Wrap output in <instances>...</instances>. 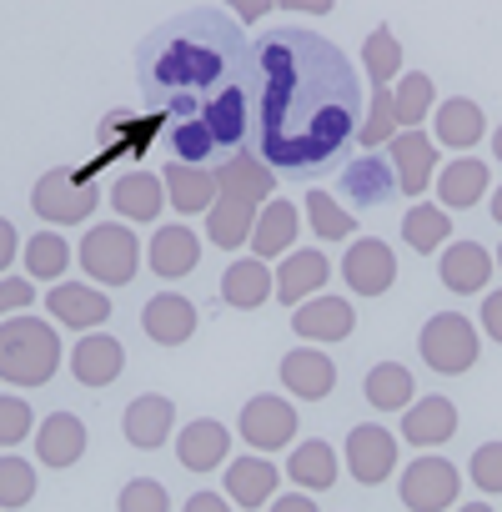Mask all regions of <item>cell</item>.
Instances as JSON below:
<instances>
[{
    "instance_id": "19",
    "label": "cell",
    "mask_w": 502,
    "mask_h": 512,
    "mask_svg": "<svg viewBox=\"0 0 502 512\" xmlns=\"http://www.w3.org/2000/svg\"><path fill=\"white\" fill-rule=\"evenodd\" d=\"M277 297V272L262 262V256H246V262H231L221 272V302L236 312H257Z\"/></svg>"
},
{
    "instance_id": "25",
    "label": "cell",
    "mask_w": 502,
    "mask_h": 512,
    "mask_svg": "<svg viewBox=\"0 0 502 512\" xmlns=\"http://www.w3.org/2000/svg\"><path fill=\"white\" fill-rule=\"evenodd\" d=\"M327 277H332V262L322 251H292L287 262L277 267V302L302 307L307 297H317L327 287Z\"/></svg>"
},
{
    "instance_id": "39",
    "label": "cell",
    "mask_w": 502,
    "mask_h": 512,
    "mask_svg": "<svg viewBox=\"0 0 502 512\" xmlns=\"http://www.w3.org/2000/svg\"><path fill=\"white\" fill-rule=\"evenodd\" d=\"M66 267H71V246H66L61 231H36V236L26 241V272H31L36 282H56Z\"/></svg>"
},
{
    "instance_id": "18",
    "label": "cell",
    "mask_w": 502,
    "mask_h": 512,
    "mask_svg": "<svg viewBox=\"0 0 502 512\" xmlns=\"http://www.w3.org/2000/svg\"><path fill=\"white\" fill-rule=\"evenodd\" d=\"M352 327H357V312H352V302H342V297H307L302 307H297V317H292V332L302 337V342H347L352 337Z\"/></svg>"
},
{
    "instance_id": "16",
    "label": "cell",
    "mask_w": 502,
    "mask_h": 512,
    "mask_svg": "<svg viewBox=\"0 0 502 512\" xmlns=\"http://www.w3.org/2000/svg\"><path fill=\"white\" fill-rule=\"evenodd\" d=\"M282 387L292 392V397H302V402H322L332 387H337V362L322 352V347H297V352H287L282 357Z\"/></svg>"
},
{
    "instance_id": "12",
    "label": "cell",
    "mask_w": 502,
    "mask_h": 512,
    "mask_svg": "<svg viewBox=\"0 0 502 512\" xmlns=\"http://www.w3.org/2000/svg\"><path fill=\"white\" fill-rule=\"evenodd\" d=\"M216 181H221V196H236V201H251V206H267L277 196V171L257 156V151H231L221 166H216Z\"/></svg>"
},
{
    "instance_id": "15",
    "label": "cell",
    "mask_w": 502,
    "mask_h": 512,
    "mask_svg": "<svg viewBox=\"0 0 502 512\" xmlns=\"http://www.w3.org/2000/svg\"><path fill=\"white\" fill-rule=\"evenodd\" d=\"M492 267L497 262H492L487 246H477V241H447L442 246V262H437V277H442L447 292L472 297V292H482L492 282Z\"/></svg>"
},
{
    "instance_id": "5",
    "label": "cell",
    "mask_w": 502,
    "mask_h": 512,
    "mask_svg": "<svg viewBox=\"0 0 502 512\" xmlns=\"http://www.w3.org/2000/svg\"><path fill=\"white\" fill-rule=\"evenodd\" d=\"M76 256H81V272H86L91 282H101V287H126V282L136 277V267H141V241H136L131 226L101 221V226L86 231V241H81Z\"/></svg>"
},
{
    "instance_id": "43",
    "label": "cell",
    "mask_w": 502,
    "mask_h": 512,
    "mask_svg": "<svg viewBox=\"0 0 502 512\" xmlns=\"http://www.w3.org/2000/svg\"><path fill=\"white\" fill-rule=\"evenodd\" d=\"M36 497V462L26 457H0V507H26Z\"/></svg>"
},
{
    "instance_id": "51",
    "label": "cell",
    "mask_w": 502,
    "mask_h": 512,
    "mask_svg": "<svg viewBox=\"0 0 502 512\" xmlns=\"http://www.w3.org/2000/svg\"><path fill=\"white\" fill-rule=\"evenodd\" d=\"M482 332H487L492 342H502V292H492V297L482 302Z\"/></svg>"
},
{
    "instance_id": "6",
    "label": "cell",
    "mask_w": 502,
    "mask_h": 512,
    "mask_svg": "<svg viewBox=\"0 0 502 512\" xmlns=\"http://www.w3.org/2000/svg\"><path fill=\"white\" fill-rule=\"evenodd\" d=\"M96 206H101L96 181L81 176V171H66V166L46 171V176L36 181V191H31V211H36L41 221H51V226H76V221H86Z\"/></svg>"
},
{
    "instance_id": "35",
    "label": "cell",
    "mask_w": 502,
    "mask_h": 512,
    "mask_svg": "<svg viewBox=\"0 0 502 512\" xmlns=\"http://www.w3.org/2000/svg\"><path fill=\"white\" fill-rule=\"evenodd\" d=\"M367 402L377 412H407L417 402V377L402 362H377L367 372Z\"/></svg>"
},
{
    "instance_id": "46",
    "label": "cell",
    "mask_w": 502,
    "mask_h": 512,
    "mask_svg": "<svg viewBox=\"0 0 502 512\" xmlns=\"http://www.w3.org/2000/svg\"><path fill=\"white\" fill-rule=\"evenodd\" d=\"M36 412L21 402V397H0V447H16V442H26L31 432H36V422H31Z\"/></svg>"
},
{
    "instance_id": "28",
    "label": "cell",
    "mask_w": 502,
    "mask_h": 512,
    "mask_svg": "<svg viewBox=\"0 0 502 512\" xmlns=\"http://www.w3.org/2000/svg\"><path fill=\"white\" fill-rule=\"evenodd\" d=\"M457 432V407L447 397H417L407 412H402V437L412 447H442L447 437Z\"/></svg>"
},
{
    "instance_id": "20",
    "label": "cell",
    "mask_w": 502,
    "mask_h": 512,
    "mask_svg": "<svg viewBox=\"0 0 502 512\" xmlns=\"http://www.w3.org/2000/svg\"><path fill=\"white\" fill-rule=\"evenodd\" d=\"M121 367H126V347H121L111 332H91V337H81L76 352H71V377H76L81 387H111V382L121 377Z\"/></svg>"
},
{
    "instance_id": "4",
    "label": "cell",
    "mask_w": 502,
    "mask_h": 512,
    "mask_svg": "<svg viewBox=\"0 0 502 512\" xmlns=\"http://www.w3.org/2000/svg\"><path fill=\"white\" fill-rule=\"evenodd\" d=\"M61 367V337L41 317H6L0 322V382L11 387H46Z\"/></svg>"
},
{
    "instance_id": "36",
    "label": "cell",
    "mask_w": 502,
    "mask_h": 512,
    "mask_svg": "<svg viewBox=\"0 0 502 512\" xmlns=\"http://www.w3.org/2000/svg\"><path fill=\"white\" fill-rule=\"evenodd\" d=\"M287 477L302 487V492H327L337 482V452L312 437V442H297V452L287 457Z\"/></svg>"
},
{
    "instance_id": "52",
    "label": "cell",
    "mask_w": 502,
    "mask_h": 512,
    "mask_svg": "<svg viewBox=\"0 0 502 512\" xmlns=\"http://www.w3.org/2000/svg\"><path fill=\"white\" fill-rule=\"evenodd\" d=\"M282 11H302V16H327L337 0H277Z\"/></svg>"
},
{
    "instance_id": "34",
    "label": "cell",
    "mask_w": 502,
    "mask_h": 512,
    "mask_svg": "<svg viewBox=\"0 0 502 512\" xmlns=\"http://www.w3.org/2000/svg\"><path fill=\"white\" fill-rule=\"evenodd\" d=\"M297 231H302L297 206L272 196V201L262 206V216H257V231H251V251H257L262 262H272V256H282V251L297 241Z\"/></svg>"
},
{
    "instance_id": "29",
    "label": "cell",
    "mask_w": 502,
    "mask_h": 512,
    "mask_svg": "<svg viewBox=\"0 0 502 512\" xmlns=\"http://www.w3.org/2000/svg\"><path fill=\"white\" fill-rule=\"evenodd\" d=\"M226 452H231V432L221 422H211V417H201V422L176 432V457H181L186 472H211V467L226 462Z\"/></svg>"
},
{
    "instance_id": "50",
    "label": "cell",
    "mask_w": 502,
    "mask_h": 512,
    "mask_svg": "<svg viewBox=\"0 0 502 512\" xmlns=\"http://www.w3.org/2000/svg\"><path fill=\"white\" fill-rule=\"evenodd\" d=\"M181 512H231V497L226 492H196V497H186Z\"/></svg>"
},
{
    "instance_id": "42",
    "label": "cell",
    "mask_w": 502,
    "mask_h": 512,
    "mask_svg": "<svg viewBox=\"0 0 502 512\" xmlns=\"http://www.w3.org/2000/svg\"><path fill=\"white\" fill-rule=\"evenodd\" d=\"M397 131H402V121H397L392 86H372V101H367V116H362V126H357V141H362V146H382V141H392Z\"/></svg>"
},
{
    "instance_id": "31",
    "label": "cell",
    "mask_w": 502,
    "mask_h": 512,
    "mask_svg": "<svg viewBox=\"0 0 502 512\" xmlns=\"http://www.w3.org/2000/svg\"><path fill=\"white\" fill-rule=\"evenodd\" d=\"M482 131H487V116H482V106H477L472 96H452V101H442V106H437L432 141L442 136V146L467 151V146H477V141H482Z\"/></svg>"
},
{
    "instance_id": "11",
    "label": "cell",
    "mask_w": 502,
    "mask_h": 512,
    "mask_svg": "<svg viewBox=\"0 0 502 512\" xmlns=\"http://www.w3.org/2000/svg\"><path fill=\"white\" fill-rule=\"evenodd\" d=\"M347 467L362 487H377L397 472V437L377 422H362L347 432Z\"/></svg>"
},
{
    "instance_id": "14",
    "label": "cell",
    "mask_w": 502,
    "mask_h": 512,
    "mask_svg": "<svg viewBox=\"0 0 502 512\" xmlns=\"http://www.w3.org/2000/svg\"><path fill=\"white\" fill-rule=\"evenodd\" d=\"M392 171H397V191L402 196H422L437 181V141L422 131H397L392 136Z\"/></svg>"
},
{
    "instance_id": "33",
    "label": "cell",
    "mask_w": 502,
    "mask_h": 512,
    "mask_svg": "<svg viewBox=\"0 0 502 512\" xmlns=\"http://www.w3.org/2000/svg\"><path fill=\"white\" fill-rule=\"evenodd\" d=\"M487 176H492V171H487L477 156H457V161L442 166V176H437V206H447V211L477 206L482 191H487Z\"/></svg>"
},
{
    "instance_id": "32",
    "label": "cell",
    "mask_w": 502,
    "mask_h": 512,
    "mask_svg": "<svg viewBox=\"0 0 502 512\" xmlns=\"http://www.w3.org/2000/svg\"><path fill=\"white\" fill-rule=\"evenodd\" d=\"M337 181H342V196H347L352 206H382V201L397 191V171H392V161H382V156L352 161Z\"/></svg>"
},
{
    "instance_id": "41",
    "label": "cell",
    "mask_w": 502,
    "mask_h": 512,
    "mask_svg": "<svg viewBox=\"0 0 502 512\" xmlns=\"http://www.w3.org/2000/svg\"><path fill=\"white\" fill-rule=\"evenodd\" d=\"M432 96H437V91H432V76H427V71H407V76H402V86L392 91L402 131H417V126H422V116L437 106Z\"/></svg>"
},
{
    "instance_id": "38",
    "label": "cell",
    "mask_w": 502,
    "mask_h": 512,
    "mask_svg": "<svg viewBox=\"0 0 502 512\" xmlns=\"http://www.w3.org/2000/svg\"><path fill=\"white\" fill-rule=\"evenodd\" d=\"M362 71L372 76V86H392L402 76V41L392 36V26H377L362 41Z\"/></svg>"
},
{
    "instance_id": "56",
    "label": "cell",
    "mask_w": 502,
    "mask_h": 512,
    "mask_svg": "<svg viewBox=\"0 0 502 512\" xmlns=\"http://www.w3.org/2000/svg\"><path fill=\"white\" fill-rule=\"evenodd\" d=\"M457 512H492L487 502H467V507H457Z\"/></svg>"
},
{
    "instance_id": "1",
    "label": "cell",
    "mask_w": 502,
    "mask_h": 512,
    "mask_svg": "<svg viewBox=\"0 0 502 512\" xmlns=\"http://www.w3.org/2000/svg\"><path fill=\"white\" fill-rule=\"evenodd\" d=\"M251 151L272 171L317 176L342 161L362 126V81L342 46L317 31L282 26L251 41Z\"/></svg>"
},
{
    "instance_id": "45",
    "label": "cell",
    "mask_w": 502,
    "mask_h": 512,
    "mask_svg": "<svg viewBox=\"0 0 502 512\" xmlns=\"http://www.w3.org/2000/svg\"><path fill=\"white\" fill-rule=\"evenodd\" d=\"M467 472H472V482H477L482 492L502 497V442H482V447L467 457Z\"/></svg>"
},
{
    "instance_id": "2",
    "label": "cell",
    "mask_w": 502,
    "mask_h": 512,
    "mask_svg": "<svg viewBox=\"0 0 502 512\" xmlns=\"http://www.w3.org/2000/svg\"><path fill=\"white\" fill-rule=\"evenodd\" d=\"M246 56L251 46L241 41V21L206 6L181 11L136 46V86L156 111L186 116L216 91L236 86L246 76Z\"/></svg>"
},
{
    "instance_id": "49",
    "label": "cell",
    "mask_w": 502,
    "mask_h": 512,
    "mask_svg": "<svg viewBox=\"0 0 502 512\" xmlns=\"http://www.w3.org/2000/svg\"><path fill=\"white\" fill-rule=\"evenodd\" d=\"M16 251H21V236H16V226L0 216V277H6V267L16 262Z\"/></svg>"
},
{
    "instance_id": "21",
    "label": "cell",
    "mask_w": 502,
    "mask_h": 512,
    "mask_svg": "<svg viewBox=\"0 0 502 512\" xmlns=\"http://www.w3.org/2000/svg\"><path fill=\"white\" fill-rule=\"evenodd\" d=\"M141 327H146V337H151L156 347H181V342L196 332V302L181 297V292H161V297L146 302Z\"/></svg>"
},
{
    "instance_id": "57",
    "label": "cell",
    "mask_w": 502,
    "mask_h": 512,
    "mask_svg": "<svg viewBox=\"0 0 502 512\" xmlns=\"http://www.w3.org/2000/svg\"><path fill=\"white\" fill-rule=\"evenodd\" d=\"M497 267H502V246H497Z\"/></svg>"
},
{
    "instance_id": "22",
    "label": "cell",
    "mask_w": 502,
    "mask_h": 512,
    "mask_svg": "<svg viewBox=\"0 0 502 512\" xmlns=\"http://www.w3.org/2000/svg\"><path fill=\"white\" fill-rule=\"evenodd\" d=\"M171 427H176V407H171V397H161V392L136 397V402L126 407V417H121L126 442L141 447V452H156V447L171 437Z\"/></svg>"
},
{
    "instance_id": "30",
    "label": "cell",
    "mask_w": 502,
    "mask_h": 512,
    "mask_svg": "<svg viewBox=\"0 0 502 512\" xmlns=\"http://www.w3.org/2000/svg\"><path fill=\"white\" fill-rule=\"evenodd\" d=\"M226 497L241 507H262L277 497V462L272 457H236L226 467Z\"/></svg>"
},
{
    "instance_id": "26",
    "label": "cell",
    "mask_w": 502,
    "mask_h": 512,
    "mask_svg": "<svg viewBox=\"0 0 502 512\" xmlns=\"http://www.w3.org/2000/svg\"><path fill=\"white\" fill-rule=\"evenodd\" d=\"M257 216H262V206L236 201V196H216V206L206 211V241L221 246V251H241V246H251Z\"/></svg>"
},
{
    "instance_id": "27",
    "label": "cell",
    "mask_w": 502,
    "mask_h": 512,
    "mask_svg": "<svg viewBox=\"0 0 502 512\" xmlns=\"http://www.w3.org/2000/svg\"><path fill=\"white\" fill-rule=\"evenodd\" d=\"M111 206H116V216H126V221H156L161 206H171V201H166V181L151 176V171H126V176H116V186H111Z\"/></svg>"
},
{
    "instance_id": "44",
    "label": "cell",
    "mask_w": 502,
    "mask_h": 512,
    "mask_svg": "<svg viewBox=\"0 0 502 512\" xmlns=\"http://www.w3.org/2000/svg\"><path fill=\"white\" fill-rule=\"evenodd\" d=\"M116 507H121V512H171V497H166V487H161L156 477H131V482L121 487Z\"/></svg>"
},
{
    "instance_id": "47",
    "label": "cell",
    "mask_w": 502,
    "mask_h": 512,
    "mask_svg": "<svg viewBox=\"0 0 502 512\" xmlns=\"http://www.w3.org/2000/svg\"><path fill=\"white\" fill-rule=\"evenodd\" d=\"M31 302H36L31 277H0V322H6V317H21Z\"/></svg>"
},
{
    "instance_id": "7",
    "label": "cell",
    "mask_w": 502,
    "mask_h": 512,
    "mask_svg": "<svg viewBox=\"0 0 502 512\" xmlns=\"http://www.w3.org/2000/svg\"><path fill=\"white\" fill-rule=\"evenodd\" d=\"M417 347H422V362H427L432 372H442V377H462V372L477 367V327H472L462 312H437V317H427Z\"/></svg>"
},
{
    "instance_id": "53",
    "label": "cell",
    "mask_w": 502,
    "mask_h": 512,
    "mask_svg": "<svg viewBox=\"0 0 502 512\" xmlns=\"http://www.w3.org/2000/svg\"><path fill=\"white\" fill-rule=\"evenodd\" d=\"M272 512H317V502H312V497H302V492H287V497H277V502H272Z\"/></svg>"
},
{
    "instance_id": "3",
    "label": "cell",
    "mask_w": 502,
    "mask_h": 512,
    "mask_svg": "<svg viewBox=\"0 0 502 512\" xmlns=\"http://www.w3.org/2000/svg\"><path fill=\"white\" fill-rule=\"evenodd\" d=\"M241 136H251V91H246V76H241L236 86L216 91L211 101H201L196 111L171 116V126H166V151H171V161L211 166V156L236 151Z\"/></svg>"
},
{
    "instance_id": "55",
    "label": "cell",
    "mask_w": 502,
    "mask_h": 512,
    "mask_svg": "<svg viewBox=\"0 0 502 512\" xmlns=\"http://www.w3.org/2000/svg\"><path fill=\"white\" fill-rule=\"evenodd\" d=\"M492 156L502 161V126H497V136H492Z\"/></svg>"
},
{
    "instance_id": "8",
    "label": "cell",
    "mask_w": 502,
    "mask_h": 512,
    "mask_svg": "<svg viewBox=\"0 0 502 512\" xmlns=\"http://www.w3.org/2000/svg\"><path fill=\"white\" fill-rule=\"evenodd\" d=\"M236 427H241V442H246V447L282 452V447L297 437V412H292V402H282L277 392H257V397L241 407Z\"/></svg>"
},
{
    "instance_id": "13",
    "label": "cell",
    "mask_w": 502,
    "mask_h": 512,
    "mask_svg": "<svg viewBox=\"0 0 502 512\" xmlns=\"http://www.w3.org/2000/svg\"><path fill=\"white\" fill-rule=\"evenodd\" d=\"M46 312H51V322H61V327H71V332H96V327H106V317H111V297H106L101 287L56 282L51 297H46Z\"/></svg>"
},
{
    "instance_id": "17",
    "label": "cell",
    "mask_w": 502,
    "mask_h": 512,
    "mask_svg": "<svg viewBox=\"0 0 502 512\" xmlns=\"http://www.w3.org/2000/svg\"><path fill=\"white\" fill-rule=\"evenodd\" d=\"M221 196V181H216V166H196V161H171L166 166V201L181 211V216H206Z\"/></svg>"
},
{
    "instance_id": "24",
    "label": "cell",
    "mask_w": 502,
    "mask_h": 512,
    "mask_svg": "<svg viewBox=\"0 0 502 512\" xmlns=\"http://www.w3.org/2000/svg\"><path fill=\"white\" fill-rule=\"evenodd\" d=\"M81 452H86V422L76 417V412H51L46 422H41V432H36V457H41V467H76L81 462Z\"/></svg>"
},
{
    "instance_id": "9",
    "label": "cell",
    "mask_w": 502,
    "mask_h": 512,
    "mask_svg": "<svg viewBox=\"0 0 502 512\" xmlns=\"http://www.w3.org/2000/svg\"><path fill=\"white\" fill-rule=\"evenodd\" d=\"M457 492H462V472L447 457H417L402 472V502L412 512H442L457 502Z\"/></svg>"
},
{
    "instance_id": "54",
    "label": "cell",
    "mask_w": 502,
    "mask_h": 512,
    "mask_svg": "<svg viewBox=\"0 0 502 512\" xmlns=\"http://www.w3.org/2000/svg\"><path fill=\"white\" fill-rule=\"evenodd\" d=\"M492 221H502V186L492 191Z\"/></svg>"
},
{
    "instance_id": "23",
    "label": "cell",
    "mask_w": 502,
    "mask_h": 512,
    "mask_svg": "<svg viewBox=\"0 0 502 512\" xmlns=\"http://www.w3.org/2000/svg\"><path fill=\"white\" fill-rule=\"evenodd\" d=\"M151 272L156 277H166V282H176V277H191L196 272V262H201V241H196V231L191 226H181V221H171V226H161L156 236H151Z\"/></svg>"
},
{
    "instance_id": "40",
    "label": "cell",
    "mask_w": 502,
    "mask_h": 512,
    "mask_svg": "<svg viewBox=\"0 0 502 512\" xmlns=\"http://www.w3.org/2000/svg\"><path fill=\"white\" fill-rule=\"evenodd\" d=\"M307 221H312V231H317L322 241H347V236L357 231V216H352L347 206H337L322 186L307 191Z\"/></svg>"
},
{
    "instance_id": "10",
    "label": "cell",
    "mask_w": 502,
    "mask_h": 512,
    "mask_svg": "<svg viewBox=\"0 0 502 512\" xmlns=\"http://www.w3.org/2000/svg\"><path fill=\"white\" fill-rule=\"evenodd\" d=\"M342 277H347V287H352L357 297H382V292H392V282H397V256H392L387 241L362 236V241H352V251L342 256Z\"/></svg>"
},
{
    "instance_id": "48",
    "label": "cell",
    "mask_w": 502,
    "mask_h": 512,
    "mask_svg": "<svg viewBox=\"0 0 502 512\" xmlns=\"http://www.w3.org/2000/svg\"><path fill=\"white\" fill-rule=\"evenodd\" d=\"M221 6L241 21V26H251V21H262V16H272V6L277 0H221Z\"/></svg>"
},
{
    "instance_id": "37",
    "label": "cell",
    "mask_w": 502,
    "mask_h": 512,
    "mask_svg": "<svg viewBox=\"0 0 502 512\" xmlns=\"http://www.w3.org/2000/svg\"><path fill=\"white\" fill-rule=\"evenodd\" d=\"M447 236H452L447 206H412V211L402 216V241H407L412 251H442Z\"/></svg>"
}]
</instances>
